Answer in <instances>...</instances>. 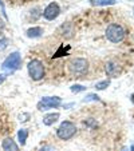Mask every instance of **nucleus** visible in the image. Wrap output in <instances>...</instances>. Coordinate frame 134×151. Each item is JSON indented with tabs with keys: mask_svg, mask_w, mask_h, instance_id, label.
<instances>
[{
	"mask_svg": "<svg viewBox=\"0 0 134 151\" xmlns=\"http://www.w3.org/2000/svg\"><path fill=\"white\" fill-rule=\"evenodd\" d=\"M90 3L93 6H97V7H101V6H113V4L117 3V0H90Z\"/></svg>",
	"mask_w": 134,
	"mask_h": 151,
	"instance_id": "obj_12",
	"label": "nucleus"
},
{
	"mask_svg": "<svg viewBox=\"0 0 134 151\" xmlns=\"http://www.w3.org/2000/svg\"><path fill=\"white\" fill-rule=\"evenodd\" d=\"M27 68H28V74L32 80L43 79V76H44V66H43V63L39 59H32L28 63Z\"/></svg>",
	"mask_w": 134,
	"mask_h": 151,
	"instance_id": "obj_4",
	"label": "nucleus"
},
{
	"mask_svg": "<svg viewBox=\"0 0 134 151\" xmlns=\"http://www.w3.org/2000/svg\"><path fill=\"white\" fill-rule=\"evenodd\" d=\"M110 86V80H102V82H98L97 84H95V88L97 90H105L106 87H109Z\"/></svg>",
	"mask_w": 134,
	"mask_h": 151,
	"instance_id": "obj_14",
	"label": "nucleus"
},
{
	"mask_svg": "<svg viewBox=\"0 0 134 151\" xmlns=\"http://www.w3.org/2000/svg\"><path fill=\"white\" fill-rule=\"evenodd\" d=\"M42 34H43L42 27H32V28L27 29V36L31 37V39H35V37L42 36Z\"/></svg>",
	"mask_w": 134,
	"mask_h": 151,
	"instance_id": "obj_11",
	"label": "nucleus"
},
{
	"mask_svg": "<svg viewBox=\"0 0 134 151\" xmlns=\"http://www.w3.org/2000/svg\"><path fill=\"white\" fill-rule=\"evenodd\" d=\"M60 14V7L58 6V3H50L49 6L44 8L43 11V16L47 20H54L59 16Z\"/></svg>",
	"mask_w": 134,
	"mask_h": 151,
	"instance_id": "obj_7",
	"label": "nucleus"
},
{
	"mask_svg": "<svg viewBox=\"0 0 134 151\" xmlns=\"http://www.w3.org/2000/svg\"><path fill=\"white\" fill-rule=\"evenodd\" d=\"M106 74L109 75V76H117L118 74H120V67L115 64V63H107L106 64Z\"/></svg>",
	"mask_w": 134,
	"mask_h": 151,
	"instance_id": "obj_9",
	"label": "nucleus"
},
{
	"mask_svg": "<svg viewBox=\"0 0 134 151\" xmlns=\"http://www.w3.org/2000/svg\"><path fill=\"white\" fill-rule=\"evenodd\" d=\"M0 7H1V9H3V14L6 15V12H4V4L1 3V0H0Z\"/></svg>",
	"mask_w": 134,
	"mask_h": 151,
	"instance_id": "obj_19",
	"label": "nucleus"
},
{
	"mask_svg": "<svg viewBox=\"0 0 134 151\" xmlns=\"http://www.w3.org/2000/svg\"><path fill=\"white\" fill-rule=\"evenodd\" d=\"M106 37L107 40H110L111 43H120L123 40L125 37V29L120 26V24H110V26L106 28Z\"/></svg>",
	"mask_w": 134,
	"mask_h": 151,
	"instance_id": "obj_3",
	"label": "nucleus"
},
{
	"mask_svg": "<svg viewBox=\"0 0 134 151\" xmlns=\"http://www.w3.org/2000/svg\"><path fill=\"white\" fill-rule=\"evenodd\" d=\"M62 104V99L58 96H44L39 103H38V109L40 111H46L50 109H56Z\"/></svg>",
	"mask_w": 134,
	"mask_h": 151,
	"instance_id": "obj_6",
	"label": "nucleus"
},
{
	"mask_svg": "<svg viewBox=\"0 0 134 151\" xmlns=\"http://www.w3.org/2000/svg\"><path fill=\"white\" fill-rule=\"evenodd\" d=\"M75 132H77V127H75V124L72 122H70V120H64V122H62L60 126L58 127V130H56L58 138L62 139V140L71 139V138L75 135Z\"/></svg>",
	"mask_w": 134,
	"mask_h": 151,
	"instance_id": "obj_2",
	"label": "nucleus"
},
{
	"mask_svg": "<svg viewBox=\"0 0 134 151\" xmlns=\"http://www.w3.org/2000/svg\"><path fill=\"white\" fill-rule=\"evenodd\" d=\"M86 90V87H83V86H80V84H74V86H71V91L72 92H80V91H85Z\"/></svg>",
	"mask_w": 134,
	"mask_h": 151,
	"instance_id": "obj_15",
	"label": "nucleus"
},
{
	"mask_svg": "<svg viewBox=\"0 0 134 151\" xmlns=\"http://www.w3.org/2000/svg\"><path fill=\"white\" fill-rule=\"evenodd\" d=\"M22 66V58H20L19 52H12L11 55L6 58V60L3 62V70L6 71H15V70L20 68Z\"/></svg>",
	"mask_w": 134,
	"mask_h": 151,
	"instance_id": "obj_5",
	"label": "nucleus"
},
{
	"mask_svg": "<svg viewBox=\"0 0 134 151\" xmlns=\"http://www.w3.org/2000/svg\"><path fill=\"white\" fill-rule=\"evenodd\" d=\"M27 137H28V131H27V130H24V128L19 130V132H17V139H19V143H20L22 146L26 145Z\"/></svg>",
	"mask_w": 134,
	"mask_h": 151,
	"instance_id": "obj_13",
	"label": "nucleus"
},
{
	"mask_svg": "<svg viewBox=\"0 0 134 151\" xmlns=\"http://www.w3.org/2000/svg\"><path fill=\"white\" fill-rule=\"evenodd\" d=\"M3 150L4 151H19V147L15 143V140L12 138H6L3 140Z\"/></svg>",
	"mask_w": 134,
	"mask_h": 151,
	"instance_id": "obj_8",
	"label": "nucleus"
},
{
	"mask_svg": "<svg viewBox=\"0 0 134 151\" xmlns=\"http://www.w3.org/2000/svg\"><path fill=\"white\" fill-rule=\"evenodd\" d=\"M69 68L72 75H75L77 78H80L87 72L88 63L85 58H72L69 62Z\"/></svg>",
	"mask_w": 134,
	"mask_h": 151,
	"instance_id": "obj_1",
	"label": "nucleus"
},
{
	"mask_svg": "<svg viewBox=\"0 0 134 151\" xmlns=\"http://www.w3.org/2000/svg\"><path fill=\"white\" fill-rule=\"evenodd\" d=\"M130 150H131V151H134V146H131V147H130Z\"/></svg>",
	"mask_w": 134,
	"mask_h": 151,
	"instance_id": "obj_20",
	"label": "nucleus"
},
{
	"mask_svg": "<svg viewBox=\"0 0 134 151\" xmlns=\"http://www.w3.org/2000/svg\"><path fill=\"white\" fill-rule=\"evenodd\" d=\"M88 100H99V98H98V95H87V98H86L83 102H88Z\"/></svg>",
	"mask_w": 134,
	"mask_h": 151,
	"instance_id": "obj_16",
	"label": "nucleus"
},
{
	"mask_svg": "<svg viewBox=\"0 0 134 151\" xmlns=\"http://www.w3.org/2000/svg\"><path fill=\"white\" fill-rule=\"evenodd\" d=\"M39 151H55V150L51 147V146H43V147L40 148Z\"/></svg>",
	"mask_w": 134,
	"mask_h": 151,
	"instance_id": "obj_17",
	"label": "nucleus"
},
{
	"mask_svg": "<svg viewBox=\"0 0 134 151\" xmlns=\"http://www.w3.org/2000/svg\"><path fill=\"white\" fill-rule=\"evenodd\" d=\"M4 80H6V75H0V84H1Z\"/></svg>",
	"mask_w": 134,
	"mask_h": 151,
	"instance_id": "obj_18",
	"label": "nucleus"
},
{
	"mask_svg": "<svg viewBox=\"0 0 134 151\" xmlns=\"http://www.w3.org/2000/svg\"><path fill=\"white\" fill-rule=\"evenodd\" d=\"M58 119H59V114H58V112H55V114L52 112V114H47L46 116L43 118V123L46 126H51V124H54Z\"/></svg>",
	"mask_w": 134,
	"mask_h": 151,
	"instance_id": "obj_10",
	"label": "nucleus"
},
{
	"mask_svg": "<svg viewBox=\"0 0 134 151\" xmlns=\"http://www.w3.org/2000/svg\"><path fill=\"white\" fill-rule=\"evenodd\" d=\"M122 151H127V148H126V147H125V148H122Z\"/></svg>",
	"mask_w": 134,
	"mask_h": 151,
	"instance_id": "obj_21",
	"label": "nucleus"
}]
</instances>
